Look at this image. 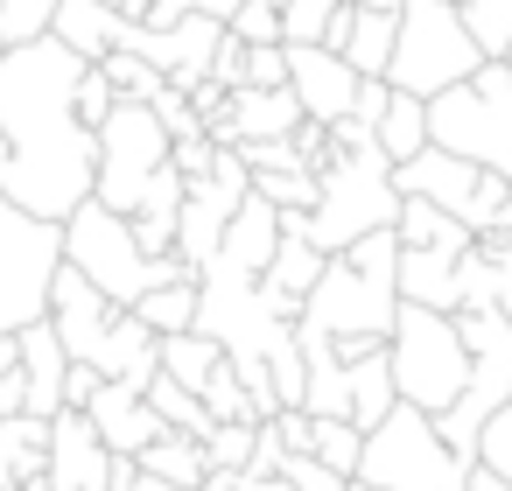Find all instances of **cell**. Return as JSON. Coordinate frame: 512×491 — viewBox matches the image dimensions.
Instances as JSON below:
<instances>
[{
  "mask_svg": "<svg viewBox=\"0 0 512 491\" xmlns=\"http://www.w3.org/2000/svg\"><path fill=\"white\" fill-rule=\"evenodd\" d=\"M85 71L92 64L71 57L57 36L0 57V141H8L0 197L43 225H64L71 211H85L99 183V134L78 113Z\"/></svg>",
  "mask_w": 512,
  "mask_h": 491,
  "instance_id": "obj_1",
  "label": "cell"
},
{
  "mask_svg": "<svg viewBox=\"0 0 512 491\" xmlns=\"http://www.w3.org/2000/svg\"><path fill=\"white\" fill-rule=\"evenodd\" d=\"M393 218H400L393 162L379 155L372 127L337 120V127H330V155H323V169H316V211H288L281 232H288V239H309L323 260H344L358 239L393 232Z\"/></svg>",
  "mask_w": 512,
  "mask_h": 491,
  "instance_id": "obj_2",
  "label": "cell"
},
{
  "mask_svg": "<svg viewBox=\"0 0 512 491\" xmlns=\"http://www.w3.org/2000/svg\"><path fill=\"white\" fill-rule=\"evenodd\" d=\"M393 316H400V239L372 232L344 260L323 267V281L309 288V302L295 316V337H316L337 351L344 344H386Z\"/></svg>",
  "mask_w": 512,
  "mask_h": 491,
  "instance_id": "obj_3",
  "label": "cell"
},
{
  "mask_svg": "<svg viewBox=\"0 0 512 491\" xmlns=\"http://www.w3.org/2000/svg\"><path fill=\"white\" fill-rule=\"evenodd\" d=\"M50 330H57L64 358L71 365H92L106 386L148 393V379L162 372V344L127 309H113L85 274H71V267H57V281H50Z\"/></svg>",
  "mask_w": 512,
  "mask_h": 491,
  "instance_id": "obj_4",
  "label": "cell"
},
{
  "mask_svg": "<svg viewBox=\"0 0 512 491\" xmlns=\"http://www.w3.org/2000/svg\"><path fill=\"white\" fill-rule=\"evenodd\" d=\"M64 267L71 274H85L113 309H141L155 288H176V281H197L176 253L169 260H148L141 246H134V225L127 218H113L106 204H85V211H71L64 218Z\"/></svg>",
  "mask_w": 512,
  "mask_h": 491,
  "instance_id": "obj_5",
  "label": "cell"
},
{
  "mask_svg": "<svg viewBox=\"0 0 512 491\" xmlns=\"http://www.w3.org/2000/svg\"><path fill=\"white\" fill-rule=\"evenodd\" d=\"M484 71V50L470 43L456 0H400V22H393V64L386 85L407 99H442L456 85H470Z\"/></svg>",
  "mask_w": 512,
  "mask_h": 491,
  "instance_id": "obj_6",
  "label": "cell"
},
{
  "mask_svg": "<svg viewBox=\"0 0 512 491\" xmlns=\"http://www.w3.org/2000/svg\"><path fill=\"white\" fill-rule=\"evenodd\" d=\"M295 316H302L295 302L267 295V281H253L225 260H211L197 274V337H211L225 358H260V365L281 358L295 344Z\"/></svg>",
  "mask_w": 512,
  "mask_h": 491,
  "instance_id": "obj_7",
  "label": "cell"
},
{
  "mask_svg": "<svg viewBox=\"0 0 512 491\" xmlns=\"http://www.w3.org/2000/svg\"><path fill=\"white\" fill-rule=\"evenodd\" d=\"M386 365H393V400L428 414V421H442L470 386V351H463L456 316H435V309H414V302H400V316H393Z\"/></svg>",
  "mask_w": 512,
  "mask_h": 491,
  "instance_id": "obj_8",
  "label": "cell"
},
{
  "mask_svg": "<svg viewBox=\"0 0 512 491\" xmlns=\"http://www.w3.org/2000/svg\"><path fill=\"white\" fill-rule=\"evenodd\" d=\"M428 148L512 183V64H484L470 85L428 99Z\"/></svg>",
  "mask_w": 512,
  "mask_h": 491,
  "instance_id": "obj_9",
  "label": "cell"
},
{
  "mask_svg": "<svg viewBox=\"0 0 512 491\" xmlns=\"http://www.w3.org/2000/svg\"><path fill=\"white\" fill-rule=\"evenodd\" d=\"M456 330H463V351H470V386L435 421V435L449 442L456 463H477V435L512 407V323L498 309H470V316H456Z\"/></svg>",
  "mask_w": 512,
  "mask_h": 491,
  "instance_id": "obj_10",
  "label": "cell"
},
{
  "mask_svg": "<svg viewBox=\"0 0 512 491\" xmlns=\"http://www.w3.org/2000/svg\"><path fill=\"white\" fill-rule=\"evenodd\" d=\"M463 477H470V463H456L449 442L435 435V421L400 400L365 435V456H358V484H372V491H463Z\"/></svg>",
  "mask_w": 512,
  "mask_h": 491,
  "instance_id": "obj_11",
  "label": "cell"
},
{
  "mask_svg": "<svg viewBox=\"0 0 512 491\" xmlns=\"http://www.w3.org/2000/svg\"><path fill=\"white\" fill-rule=\"evenodd\" d=\"M57 267H64V225H43L0 197V337L50 323Z\"/></svg>",
  "mask_w": 512,
  "mask_h": 491,
  "instance_id": "obj_12",
  "label": "cell"
},
{
  "mask_svg": "<svg viewBox=\"0 0 512 491\" xmlns=\"http://www.w3.org/2000/svg\"><path fill=\"white\" fill-rule=\"evenodd\" d=\"M169 134H162V120L148 113V106H113L106 113V127H99V183H92V204H106L113 218H134L141 211V197H148V183L169 169Z\"/></svg>",
  "mask_w": 512,
  "mask_h": 491,
  "instance_id": "obj_13",
  "label": "cell"
},
{
  "mask_svg": "<svg viewBox=\"0 0 512 491\" xmlns=\"http://www.w3.org/2000/svg\"><path fill=\"white\" fill-rule=\"evenodd\" d=\"M218 43H225V29L204 22V15H183V22H113V50L120 57H141L176 92H197L211 78Z\"/></svg>",
  "mask_w": 512,
  "mask_h": 491,
  "instance_id": "obj_14",
  "label": "cell"
},
{
  "mask_svg": "<svg viewBox=\"0 0 512 491\" xmlns=\"http://www.w3.org/2000/svg\"><path fill=\"white\" fill-rule=\"evenodd\" d=\"M358 71L344 64V57H330V50H288V92H295V106H302V120L309 127H337V120H351V106H358Z\"/></svg>",
  "mask_w": 512,
  "mask_h": 491,
  "instance_id": "obj_15",
  "label": "cell"
},
{
  "mask_svg": "<svg viewBox=\"0 0 512 491\" xmlns=\"http://www.w3.org/2000/svg\"><path fill=\"white\" fill-rule=\"evenodd\" d=\"M113 470H120V456L92 435L85 414L64 407V414L50 421V477H43V491H106Z\"/></svg>",
  "mask_w": 512,
  "mask_h": 491,
  "instance_id": "obj_16",
  "label": "cell"
},
{
  "mask_svg": "<svg viewBox=\"0 0 512 491\" xmlns=\"http://www.w3.org/2000/svg\"><path fill=\"white\" fill-rule=\"evenodd\" d=\"M85 421H92V435H99L120 463H134L148 442H162V421L148 414V400H141L134 386H99V400L85 407Z\"/></svg>",
  "mask_w": 512,
  "mask_h": 491,
  "instance_id": "obj_17",
  "label": "cell"
},
{
  "mask_svg": "<svg viewBox=\"0 0 512 491\" xmlns=\"http://www.w3.org/2000/svg\"><path fill=\"white\" fill-rule=\"evenodd\" d=\"M64 372H71V358H64V344H57V330L50 323H36V330H22V414H36V421H57L64 414Z\"/></svg>",
  "mask_w": 512,
  "mask_h": 491,
  "instance_id": "obj_18",
  "label": "cell"
},
{
  "mask_svg": "<svg viewBox=\"0 0 512 491\" xmlns=\"http://www.w3.org/2000/svg\"><path fill=\"white\" fill-rule=\"evenodd\" d=\"M274 253H281V211H274V204H260V197H246V204H239V218L225 225L218 260L260 281V274L274 267Z\"/></svg>",
  "mask_w": 512,
  "mask_h": 491,
  "instance_id": "obj_19",
  "label": "cell"
},
{
  "mask_svg": "<svg viewBox=\"0 0 512 491\" xmlns=\"http://www.w3.org/2000/svg\"><path fill=\"white\" fill-rule=\"evenodd\" d=\"M0 470L15 477V491H43V477H50V421H36V414L0 421Z\"/></svg>",
  "mask_w": 512,
  "mask_h": 491,
  "instance_id": "obj_20",
  "label": "cell"
},
{
  "mask_svg": "<svg viewBox=\"0 0 512 491\" xmlns=\"http://www.w3.org/2000/svg\"><path fill=\"white\" fill-rule=\"evenodd\" d=\"M393 239H400V253H449V260L470 253V232H463L456 218H442L435 204H421V197H400Z\"/></svg>",
  "mask_w": 512,
  "mask_h": 491,
  "instance_id": "obj_21",
  "label": "cell"
},
{
  "mask_svg": "<svg viewBox=\"0 0 512 491\" xmlns=\"http://www.w3.org/2000/svg\"><path fill=\"white\" fill-rule=\"evenodd\" d=\"M134 470H141V477H155V484H176V491H204L211 456H204V442H190V435L162 428V442H148V449L134 456Z\"/></svg>",
  "mask_w": 512,
  "mask_h": 491,
  "instance_id": "obj_22",
  "label": "cell"
},
{
  "mask_svg": "<svg viewBox=\"0 0 512 491\" xmlns=\"http://www.w3.org/2000/svg\"><path fill=\"white\" fill-rule=\"evenodd\" d=\"M386 92H393V85H386ZM372 141H379V155H386L393 169H407L414 155H428V99L393 92L386 113H379V127H372Z\"/></svg>",
  "mask_w": 512,
  "mask_h": 491,
  "instance_id": "obj_23",
  "label": "cell"
},
{
  "mask_svg": "<svg viewBox=\"0 0 512 491\" xmlns=\"http://www.w3.org/2000/svg\"><path fill=\"white\" fill-rule=\"evenodd\" d=\"M113 8H99V0H64L57 8V22H50V36L71 50V57H85V64H106L113 57Z\"/></svg>",
  "mask_w": 512,
  "mask_h": 491,
  "instance_id": "obj_24",
  "label": "cell"
},
{
  "mask_svg": "<svg viewBox=\"0 0 512 491\" xmlns=\"http://www.w3.org/2000/svg\"><path fill=\"white\" fill-rule=\"evenodd\" d=\"M393 22L400 15H386V8H351V36H344V64L358 71V78H379L386 85V64H393Z\"/></svg>",
  "mask_w": 512,
  "mask_h": 491,
  "instance_id": "obj_25",
  "label": "cell"
},
{
  "mask_svg": "<svg viewBox=\"0 0 512 491\" xmlns=\"http://www.w3.org/2000/svg\"><path fill=\"white\" fill-rule=\"evenodd\" d=\"M323 267H330V260H323L309 239H288V232H281V253H274V267H267L260 281H267V295H281V302H295V309H302V302H309V288L323 281Z\"/></svg>",
  "mask_w": 512,
  "mask_h": 491,
  "instance_id": "obj_26",
  "label": "cell"
},
{
  "mask_svg": "<svg viewBox=\"0 0 512 491\" xmlns=\"http://www.w3.org/2000/svg\"><path fill=\"white\" fill-rule=\"evenodd\" d=\"M141 400H148V414H155V421H162V428H176V435H190V442H204V435H211V428H218V421H211V414H204V400H197V393H190V386H176V379H169V372H155V379H148V393H141Z\"/></svg>",
  "mask_w": 512,
  "mask_h": 491,
  "instance_id": "obj_27",
  "label": "cell"
},
{
  "mask_svg": "<svg viewBox=\"0 0 512 491\" xmlns=\"http://www.w3.org/2000/svg\"><path fill=\"white\" fill-rule=\"evenodd\" d=\"M134 323L162 344V337H183V330H197V281H176V288H155L141 309H134Z\"/></svg>",
  "mask_w": 512,
  "mask_h": 491,
  "instance_id": "obj_28",
  "label": "cell"
},
{
  "mask_svg": "<svg viewBox=\"0 0 512 491\" xmlns=\"http://www.w3.org/2000/svg\"><path fill=\"white\" fill-rule=\"evenodd\" d=\"M456 15H463L470 43L484 50V64L512 57V0H456Z\"/></svg>",
  "mask_w": 512,
  "mask_h": 491,
  "instance_id": "obj_29",
  "label": "cell"
},
{
  "mask_svg": "<svg viewBox=\"0 0 512 491\" xmlns=\"http://www.w3.org/2000/svg\"><path fill=\"white\" fill-rule=\"evenodd\" d=\"M225 365V351L211 344V337H197V330H183V337H162V372L176 379V386H190V393H204V379Z\"/></svg>",
  "mask_w": 512,
  "mask_h": 491,
  "instance_id": "obj_30",
  "label": "cell"
},
{
  "mask_svg": "<svg viewBox=\"0 0 512 491\" xmlns=\"http://www.w3.org/2000/svg\"><path fill=\"white\" fill-rule=\"evenodd\" d=\"M64 0H0V50H29L50 36Z\"/></svg>",
  "mask_w": 512,
  "mask_h": 491,
  "instance_id": "obj_31",
  "label": "cell"
},
{
  "mask_svg": "<svg viewBox=\"0 0 512 491\" xmlns=\"http://www.w3.org/2000/svg\"><path fill=\"white\" fill-rule=\"evenodd\" d=\"M253 197L274 204L281 218L288 211H316V169H267V176H253Z\"/></svg>",
  "mask_w": 512,
  "mask_h": 491,
  "instance_id": "obj_32",
  "label": "cell"
},
{
  "mask_svg": "<svg viewBox=\"0 0 512 491\" xmlns=\"http://www.w3.org/2000/svg\"><path fill=\"white\" fill-rule=\"evenodd\" d=\"M309 456H316L323 470H337V477H358L365 435H358L351 421H316V442H309Z\"/></svg>",
  "mask_w": 512,
  "mask_h": 491,
  "instance_id": "obj_33",
  "label": "cell"
},
{
  "mask_svg": "<svg viewBox=\"0 0 512 491\" xmlns=\"http://www.w3.org/2000/svg\"><path fill=\"white\" fill-rule=\"evenodd\" d=\"M225 36L246 43V50H288V43H281V8H274V0H239V15L225 22Z\"/></svg>",
  "mask_w": 512,
  "mask_h": 491,
  "instance_id": "obj_34",
  "label": "cell"
},
{
  "mask_svg": "<svg viewBox=\"0 0 512 491\" xmlns=\"http://www.w3.org/2000/svg\"><path fill=\"white\" fill-rule=\"evenodd\" d=\"M197 400H204V414H211V421H246V428H260V421H253V400H246V386H239V372H232V358L204 379V393H197Z\"/></svg>",
  "mask_w": 512,
  "mask_h": 491,
  "instance_id": "obj_35",
  "label": "cell"
},
{
  "mask_svg": "<svg viewBox=\"0 0 512 491\" xmlns=\"http://www.w3.org/2000/svg\"><path fill=\"white\" fill-rule=\"evenodd\" d=\"M253 442H260V428H246V421H218V428L204 435V456H211V470H239V477H246Z\"/></svg>",
  "mask_w": 512,
  "mask_h": 491,
  "instance_id": "obj_36",
  "label": "cell"
},
{
  "mask_svg": "<svg viewBox=\"0 0 512 491\" xmlns=\"http://www.w3.org/2000/svg\"><path fill=\"white\" fill-rule=\"evenodd\" d=\"M148 113L162 120V134H169V141H197V134H204V120L190 113V92H176V85H169V92H155V106H148Z\"/></svg>",
  "mask_w": 512,
  "mask_h": 491,
  "instance_id": "obj_37",
  "label": "cell"
},
{
  "mask_svg": "<svg viewBox=\"0 0 512 491\" xmlns=\"http://www.w3.org/2000/svg\"><path fill=\"white\" fill-rule=\"evenodd\" d=\"M477 463H484L491 477H505V484H512V407H505V414L477 435Z\"/></svg>",
  "mask_w": 512,
  "mask_h": 491,
  "instance_id": "obj_38",
  "label": "cell"
},
{
  "mask_svg": "<svg viewBox=\"0 0 512 491\" xmlns=\"http://www.w3.org/2000/svg\"><path fill=\"white\" fill-rule=\"evenodd\" d=\"M239 92H288V50H246V85Z\"/></svg>",
  "mask_w": 512,
  "mask_h": 491,
  "instance_id": "obj_39",
  "label": "cell"
},
{
  "mask_svg": "<svg viewBox=\"0 0 512 491\" xmlns=\"http://www.w3.org/2000/svg\"><path fill=\"white\" fill-rule=\"evenodd\" d=\"M113 106H120V99H113V78H106V71H99V64H92V71H85V85H78V113H85V127H92V134H99V127H106V113H113Z\"/></svg>",
  "mask_w": 512,
  "mask_h": 491,
  "instance_id": "obj_40",
  "label": "cell"
},
{
  "mask_svg": "<svg viewBox=\"0 0 512 491\" xmlns=\"http://www.w3.org/2000/svg\"><path fill=\"white\" fill-rule=\"evenodd\" d=\"M281 477L295 484V491H344L351 477H337V470H323L316 456H281Z\"/></svg>",
  "mask_w": 512,
  "mask_h": 491,
  "instance_id": "obj_41",
  "label": "cell"
},
{
  "mask_svg": "<svg viewBox=\"0 0 512 491\" xmlns=\"http://www.w3.org/2000/svg\"><path fill=\"white\" fill-rule=\"evenodd\" d=\"M211 162H218V148H211L204 134H197V141H176V148H169V169H176L183 183H197V176H211Z\"/></svg>",
  "mask_w": 512,
  "mask_h": 491,
  "instance_id": "obj_42",
  "label": "cell"
},
{
  "mask_svg": "<svg viewBox=\"0 0 512 491\" xmlns=\"http://www.w3.org/2000/svg\"><path fill=\"white\" fill-rule=\"evenodd\" d=\"M491 253V288H498V316L512 323V239H477Z\"/></svg>",
  "mask_w": 512,
  "mask_h": 491,
  "instance_id": "obj_43",
  "label": "cell"
},
{
  "mask_svg": "<svg viewBox=\"0 0 512 491\" xmlns=\"http://www.w3.org/2000/svg\"><path fill=\"white\" fill-rule=\"evenodd\" d=\"M211 85H225V92H239L246 85V43H218V57H211Z\"/></svg>",
  "mask_w": 512,
  "mask_h": 491,
  "instance_id": "obj_44",
  "label": "cell"
},
{
  "mask_svg": "<svg viewBox=\"0 0 512 491\" xmlns=\"http://www.w3.org/2000/svg\"><path fill=\"white\" fill-rule=\"evenodd\" d=\"M99 386H106V379H99L92 365H71V372H64V407H71V414H85V407L99 400Z\"/></svg>",
  "mask_w": 512,
  "mask_h": 491,
  "instance_id": "obj_45",
  "label": "cell"
},
{
  "mask_svg": "<svg viewBox=\"0 0 512 491\" xmlns=\"http://www.w3.org/2000/svg\"><path fill=\"white\" fill-rule=\"evenodd\" d=\"M386 99H393V92H386L379 78H365V85H358V106H351V120H358V127H379V113H386Z\"/></svg>",
  "mask_w": 512,
  "mask_h": 491,
  "instance_id": "obj_46",
  "label": "cell"
},
{
  "mask_svg": "<svg viewBox=\"0 0 512 491\" xmlns=\"http://www.w3.org/2000/svg\"><path fill=\"white\" fill-rule=\"evenodd\" d=\"M99 8H113L120 22H148V15H155V0H99Z\"/></svg>",
  "mask_w": 512,
  "mask_h": 491,
  "instance_id": "obj_47",
  "label": "cell"
},
{
  "mask_svg": "<svg viewBox=\"0 0 512 491\" xmlns=\"http://www.w3.org/2000/svg\"><path fill=\"white\" fill-rule=\"evenodd\" d=\"M22 400H29V393H22V372H15V379H0V421L22 414Z\"/></svg>",
  "mask_w": 512,
  "mask_h": 491,
  "instance_id": "obj_48",
  "label": "cell"
},
{
  "mask_svg": "<svg viewBox=\"0 0 512 491\" xmlns=\"http://www.w3.org/2000/svg\"><path fill=\"white\" fill-rule=\"evenodd\" d=\"M463 491H512V484H505V477H491L484 463H470V477H463Z\"/></svg>",
  "mask_w": 512,
  "mask_h": 491,
  "instance_id": "obj_49",
  "label": "cell"
},
{
  "mask_svg": "<svg viewBox=\"0 0 512 491\" xmlns=\"http://www.w3.org/2000/svg\"><path fill=\"white\" fill-rule=\"evenodd\" d=\"M22 372V337H0V379Z\"/></svg>",
  "mask_w": 512,
  "mask_h": 491,
  "instance_id": "obj_50",
  "label": "cell"
},
{
  "mask_svg": "<svg viewBox=\"0 0 512 491\" xmlns=\"http://www.w3.org/2000/svg\"><path fill=\"white\" fill-rule=\"evenodd\" d=\"M246 491H295L288 477H246Z\"/></svg>",
  "mask_w": 512,
  "mask_h": 491,
  "instance_id": "obj_51",
  "label": "cell"
},
{
  "mask_svg": "<svg viewBox=\"0 0 512 491\" xmlns=\"http://www.w3.org/2000/svg\"><path fill=\"white\" fill-rule=\"evenodd\" d=\"M0 491H15V477H8V470H0Z\"/></svg>",
  "mask_w": 512,
  "mask_h": 491,
  "instance_id": "obj_52",
  "label": "cell"
},
{
  "mask_svg": "<svg viewBox=\"0 0 512 491\" xmlns=\"http://www.w3.org/2000/svg\"><path fill=\"white\" fill-rule=\"evenodd\" d=\"M344 491H372V484H358V477H351V484H344Z\"/></svg>",
  "mask_w": 512,
  "mask_h": 491,
  "instance_id": "obj_53",
  "label": "cell"
},
{
  "mask_svg": "<svg viewBox=\"0 0 512 491\" xmlns=\"http://www.w3.org/2000/svg\"><path fill=\"white\" fill-rule=\"evenodd\" d=\"M0 169H8V141H0Z\"/></svg>",
  "mask_w": 512,
  "mask_h": 491,
  "instance_id": "obj_54",
  "label": "cell"
}]
</instances>
